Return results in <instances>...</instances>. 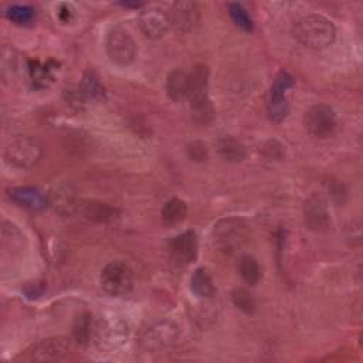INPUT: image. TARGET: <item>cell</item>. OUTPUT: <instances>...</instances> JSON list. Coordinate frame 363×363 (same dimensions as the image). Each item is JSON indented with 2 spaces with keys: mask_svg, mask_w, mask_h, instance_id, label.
<instances>
[{
  "mask_svg": "<svg viewBox=\"0 0 363 363\" xmlns=\"http://www.w3.org/2000/svg\"><path fill=\"white\" fill-rule=\"evenodd\" d=\"M208 68L204 64H197L189 72V106L194 122L208 125L214 118L213 105L208 96Z\"/></svg>",
  "mask_w": 363,
  "mask_h": 363,
  "instance_id": "6da1fadb",
  "label": "cell"
},
{
  "mask_svg": "<svg viewBox=\"0 0 363 363\" xmlns=\"http://www.w3.org/2000/svg\"><path fill=\"white\" fill-rule=\"evenodd\" d=\"M294 35L306 48L323 50L335 41L336 30L329 18L320 14H308L296 21Z\"/></svg>",
  "mask_w": 363,
  "mask_h": 363,
  "instance_id": "7a4b0ae2",
  "label": "cell"
},
{
  "mask_svg": "<svg viewBox=\"0 0 363 363\" xmlns=\"http://www.w3.org/2000/svg\"><path fill=\"white\" fill-rule=\"evenodd\" d=\"M6 163L17 169H33L43 157L41 143L31 136H16L4 147Z\"/></svg>",
  "mask_w": 363,
  "mask_h": 363,
  "instance_id": "3957f363",
  "label": "cell"
},
{
  "mask_svg": "<svg viewBox=\"0 0 363 363\" xmlns=\"http://www.w3.org/2000/svg\"><path fill=\"white\" fill-rule=\"evenodd\" d=\"M247 238V225L241 218H223L213 228V245L224 252L231 254L238 250Z\"/></svg>",
  "mask_w": 363,
  "mask_h": 363,
  "instance_id": "277c9868",
  "label": "cell"
},
{
  "mask_svg": "<svg viewBox=\"0 0 363 363\" xmlns=\"http://www.w3.org/2000/svg\"><path fill=\"white\" fill-rule=\"evenodd\" d=\"M105 50L109 60L118 65H129L136 57V43L122 26H115L108 31Z\"/></svg>",
  "mask_w": 363,
  "mask_h": 363,
  "instance_id": "5b68a950",
  "label": "cell"
},
{
  "mask_svg": "<svg viewBox=\"0 0 363 363\" xmlns=\"http://www.w3.org/2000/svg\"><path fill=\"white\" fill-rule=\"evenodd\" d=\"M101 285L111 296H125L133 286L132 269L122 261H112L101 272Z\"/></svg>",
  "mask_w": 363,
  "mask_h": 363,
  "instance_id": "8992f818",
  "label": "cell"
},
{
  "mask_svg": "<svg viewBox=\"0 0 363 363\" xmlns=\"http://www.w3.org/2000/svg\"><path fill=\"white\" fill-rule=\"evenodd\" d=\"M179 336V326L173 320H160L146 329L140 339V346L149 353L163 352L172 347L177 342Z\"/></svg>",
  "mask_w": 363,
  "mask_h": 363,
  "instance_id": "52a82bcc",
  "label": "cell"
},
{
  "mask_svg": "<svg viewBox=\"0 0 363 363\" xmlns=\"http://www.w3.org/2000/svg\"><path fill=\"white\" fill-rule=\"evenodd\" d=\"M295 81L292 78L291 74H288L286 71H281L269 89V98H268V116L272 122H281L289 109V104H288V98L286 94L288 91L294 86Z\"/></svg>",
  "mask_w": 363,
  "mask_h": 363,
  "instance_id": "ba28073f",
  "label": "cell"
},
{
  "mask_svg": "<svg viewBox=\"0 0 363 363\" xmlns=\"http://www.w3.org/2000/svg\"><path fill=\"white\" fill-rule=\"evenodd\" d=\"M306 132L313 138H326L333 133L337 118L336 112L326 104H318L311 106L303 116Z\"/></svg>",
  "mask_w": 363,
  "mask_h": 363,
  "instance_id": "9c48e42d",
  "label": "cell"
},
{
  "mask_svg": "<svg viewBox=\"0 0 363 363\" xmlns=\"http://www.w3.org/2000/svg\"><path fill=\"white\" fill-rule=\"evenodd\" d=\"M45 197L47 206L61 217H69L79 210L81 200L78 199L77 190L67 182L55 183L48 190Z\"/></svg>",
  "mask_w": 363,
  "mask_h": 363,
  "instance_id": "30bf717a",
  "label": "cell"
},
{
  "mask_svg": "<svg viewBox=\"0 0 363 363\" xmlns=\"http://www.w3.org/2000/svg\"><path fill=\"white\" fill-rule=\"evenodd\" d=\"M167 14L170 20V27L177 34L190 33L200 20L197 4L194 1H187V0L174 1L170 7V13Z\"/></svg>",
  "mask_w": 363,
  "mask_h": 363,
  "instance_id": "8fae6325",
  "label": "cell"
},
{
  "mask_svg": "<svg viewBox=\"0 0 363 363\" xmlns=\"http://www.w3.org/2000/svg\"><path fill=\"white\" fill-rule=\"evenodd\" d=\"M139 27L145 37L150 40H159L170 28L169 14L160 7L147 6L139 14Z\"/></svg>",
  "mask_w": 363,
  "mask_h": 363,
  "instance_id": "7c38bea8",
  "label": "cell"
},
{
  "mask_svg": "<svg viewBox=\"0 0 363 363\" xmlns=\"http://www.w3.org/2000/svg\"><path fill=\"white\" fill-rule=\"evenodd\" d=\"M69 352V343L64 337H48L33 345L27 350L28 359L34 362H61Z\"/></svg>",
  "mask_w": 363,
  "mask_h": 363,
  "instance_id": "4fadbf2b",
  "label": "cell"
},
{
  "mask_svg": "<svg viewBox=\"0 0 363 363\" xmlns=\"http://www.w3.org/2000/svg\"><path fill=\"white\" fill-rule=\"evenodd\" d=\"M303 221L305 225L316 233L326 231L330 225V217L326 201L318 196H309L303 203Z\"/></svg>",
  "mask_w": 363,
  "mask_h": 363,
  "instance_id": "5bb4252c",
  "label": "cell"
},
{
  "mask_svg": "<svg viewBox=\"0 0 363 363\" xmlns=\"http://www.w3.org/2000/svg\"><path fill=\"white\" fill-rule=\"evenodd\" d=\"M197 237L196 233L191 230L176 235L170 241V251L173 257L182 264H190L191 261H194L197 257Z\"/></svg>",
  "mask_w": 363,
  "mask_h": 363,
  "instance_id": "9a60e30c",
  "label": "cell"
},
{
  "mask_svg": "<svg viewBox=\"0 0 363 363\" xmlns=\"http://www.w3.org/2000/svg\"><path fill=\"white\" fill-rule=\"evenodd\" d=\"M10 199L30 210H43L47 207V197L34 187H14L9 191Z\"/></svg>",
  "mask_w": 363,
  "mask_h": 363,
  "instance_id": "2e32d148",
  "label": "cell"
},
{
  "mask_svg": "<svg viewBox=\"0 0 363 363\" xmlns=\"http://www.w3.org/2000/svg\"><path fill=\"white\" fill-rule=\"evenodd\" d=\"M79 211L85 218L95 223H109L116 217V208L108 203L96 200H84L79 203Z\"/></svg>",
  "mask_w": 363,
  "mask_h": 363,
  "instance_id": "e0dca14e",
  "label": "cell"
},
{
  "mask_svg": "<svg viewBox=\"0 0 363 363\" xmlns=\"http://www.w3.org/2000/svg\"><path fill=\"white\" fill-rule=\"evenodd\" d=\"M217 152L224 160L231 163L242 162L247 157V149L244 143L230 135H224L217 140Z\"/></svg>",
  "mask_w": 363,
  "mask_h": 363,
  "instance_id": "ac0fdd59",
  "label": "cell"
},
{
  "mask_svg": "<svg viewBox=\"0 0 363 363\" xmlns=\"http://www.w3.org/2000/svg\"><path fill=\"white\" fill-rule=\"evenodd\" d=\"M167 96L173 102H180L187 98L189 92V72L183 69H173L167 74L166 79Z\"/></svg>",
  "mask_w": 363,
  "mask_h": 363,
  "instance_id": "d6986e66",
  "label": "cell"
},
{
  "mask_svg": "<svg viewBox=\"0 0 363 363\" xmlns=\"http://www.w3.org/2000/svg\"><path fill=\"white\" fill-rule=\"evenodd\" d=\"M190 289L200 299L213 298L216 292V286L207 268L200 267L194 269V272L190 277Z\"/></svg>",
  "mask_w": 363,
  "mask_h": 363,
  "instance_id": "ffe728a7",
  "label": "cell"
},
{
  "mask_svg": "<svg viewBox=\"0 0 363 363\" xmlns=\"http://www.w3.org/2000/svg\"><path fill=\"white\" fill-rule=\"evenodd\" d=\"M81 95L86 101H101L104 99L105 91L99 81V77L94 69H86L81 78V84L78 86Z\"/></svg>",
  "mask_w": 363,
  "mask_h": 363,
  "instance_id": "44dd1931",
  "label": "cell"
},
{
  "mask_svg": "<svg viewBox=\"0 0 363 363\" xmlns=\"http://www.w3.org/2000/svg\"><path fill=\"white\" fill-rule=\"evenodd\" d=\"M187 214V206L182 199L173 197L167 200L162 208V220L164 224H176L184 220Z\"/></svg>",
  "mask_w": 363,
  "mask_h": 363,
  "instance_id": "7402d4cb",
  "label": "cell"
},
{
  "mask_svg": "<svg viewBox=\"0 0 363 363\" xmlns=\"http://www.w3.org/2000/svg\"><path fill=\"white\" fill-rule=\"evenodd\" d=\"M238 272L242 281L248 285H257L261 279V268L252 255H242L238 261Z\"/></svg>",
  "mask_w": 363,
  "mask_h": 363,
  "instance_id": "603a6c76",
  "label": "cell"
},
{
  "mask_svg": "<svg viewBox=\"0 0 363 363\" xmlns=\"http://www.w3.org/2000/svg\"><path fill=\"white\" fill-rule=\"evenodd\" d=\"M92 316L89 313H81L75 318L72 325V336L78 345H86L92 332Z\"/></svg>",
  "mask_w": 363,
  "mask_h": 363,
  "instance_id": "cb8c5ba5",
  "label": "cell"
},
{
  "mask_svg": "<svg viewBox=\"0 0 363 363\" xmlns=\"http://www.w3.org/2000/svg\"><path fill=\"white\" fill-rule=\"evenodd\" d=\"M228 14L233 18V21L235 23L237 27H240L242 31L250 33L254 28V23L248 14V11L245 10V7L240 3H230L228 4Z\"/></svg>",
  "mask_w": 363,
  "mask_h": 363,
  "instance_id": "d4e9b609",
  "label": "cell"
},
{
  "mask_svg": "<svg viewBox=\"0 0 363 363\" xmlns=\"http://www.w3.org/2000/svg\"><path fill=\"white\" fill-rule=\"evenodd\" d=\"M6 16L14 24L26 26L34 18V9L26 4H14L7 9Z\"/></svg>",
  "mask_w": 363,
  "mask_h": 363,
  "instance_id": "484cf974",
  "label": "cell"
},
{
  "mask_svg": "<svg viewBox=\"0 0 363 363\" xmlns=\"http://www.w3.org/2000/svg\"><path fill=\"white\" fill-rule=\"evenodd\" d=\"M231 302L235 308H238L241 312L251 315L255 309V302L251 294L245 288H235L231 292Z\"/></svg>",
  "mask_w": 363,
  "mask_h": 363,
  "instance_id": "4316f807",
  "label": "cell"
},
{
  "mask_svg": "<svg viewBox=\"0 0 363 363\" xmlns=\"http://www.w3.org/2000/svg\"><path fill=\"white\" fill-rule=\"evenodd\" d=\"M30 75L35 85L45 86L47 82L51 79V69L48 65H41L37 61L30 62Z\"/></svg>",
  "mask_w": 363,
  "mask_h": 363,
  "instance_id": "83f0119b",
  "label": "cell"
},
{
  "mask_svg": "<svg viewBox=\"0 0 363 363\" xmlns=\"http://www.w3.org/2000/svg\"><path fill=\"white\" fill-rule=\"evenodd\" d=\"M187 155L194 162H203L207 159V146L200 140H194L187 145Z\"/></svg>",
  "mask_w": 363,
  "mask_h": 363,
  "instance_id": "f1b7e54d",
  "label": "cell"
},
{
  "mask_svg": "<svg viewBox=\"0 0 363 363\" xmlns=\"http://www.w3.org/2000/svg\"><path fill=\"white\" fill-rule=\"evenodd\" d=\"M262 150H264V153H265L268 157L277 159V160L282 159V156L285 155V149H284V146H282L278 140H268V142L264 145Z\"/></svg>",
  "mask_w": 363,
  "mask_h": 363,
  "instance_id": "f546056e",
  "label": "cell"
},
{
  "mask_svg": "<svg viewBox=\"0 0 363 363\" xmlns=\"http://www.w3.org/2000/svg\"><path fill=\"white\" fill-rule=\"evenodd\" d=\"M74 9H72V6L71 4H68V3H61L60 6H58V9H57V16H58V18H60V21H62V23H71L72 21V18H74Z\"/></svg>",
  "mask_w": 363,
  "mask_h": 363,
  "instance_id": "4dcf8cb0",
  "label": "cell"
}]
</instances>
